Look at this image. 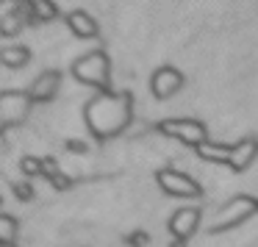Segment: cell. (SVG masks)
I'll use <instances>...</instances> for the list:
<instances>
[{
    "instance_id": "cell-1",
    "label": "cell",
    "mask_w": 258,
    "mask_h": 247,
    "mask_svg": "<svg viewBox=\"0 0 258 247\" xmlns=\"http://www.w3.org/2000/svg\"><path fill=\"white\" fill-rule=\"evenodd\" d=\"M131 119V95L128 92H106L97 95L95 100H89L86 106V125L95 136L108 139V136L119 134Z\"/></svg>"
},
{
    "instance_id": "cell-2",
    "label": "cell",
    "mask_w": 258,
    "mask_h": 247,
    "mask_svg": "<svg viewBox=\"0 0 258 247\" xmlns=\"http://www.w3.org/2000/svg\"><path fill=\"white\" fill-rule=\"evenodd\" d=\"M197 156L206 158L214 164H228L230 169L241 172L247 169L258 156V139L255 136H247V139L236 142V145H219V142H203L200 147H195Z\"/></svg>"
},
{
    "instance_id": "cell-3",
    "label": "cell",
    "mask_w": 258,
    "mask_h": 247,
    "mask_svg": "<svg viewBox=\"0 0 258 247\" xmlns=\"http://www.w3.org/2000/svg\"><path fill=\"white\" fill-rule=\"evenodd\" d=\"M73 75L86 86H95L100 89V95L108 92V56L103 50H95V53H86L84 58L73 64Z\"/></svg>"
},
{
    "instance_id": "cell-4",
    "label": "cell",
    "mask_w": 258,
    "mask_h": 247,
    "mask_svg": "<svg viewBox=\"0 0 258 247\" xmlns=\"http://www.w3.org/2000/svg\"><path fill=\"white\" fill-rule=\"evenodd\" d=\"M156 180H158V186H161V192L169 197H189V200H195V197L203 195V186L197 183L191 175L180 172V169H172V167L158 169Z\"/></svg>"
},
{
    "instance_id": "cell-5",
    "label": "cell",
    "mask_w": 258,
    "mask_h": 247,
    "mask_svg": "<svg viewBox=\"0 0 258 247\" xmlns=\"http://www.w3.org/2000/svg\"><path fill=\"white\" fill-rule=\"evenodd\" d=\"M156 128H158V134L169 136V139H178L189 147H200L203 142H208L206 125L197 122V119H161Z\"/></svg>"
},
{
    "instance_id": "cell-6",
    "label": "cell",
    "mask_w": 258,
    "mask_h": 247,
    "mask_svg": "<svg viewBox=\"0 0 258 247\" xmlns=\"http://www.w3.org/2000/svg\"><path fill=\"white\" fill-rule=\"evenodd\" d=\"M255 211H258L255 197H233V200L217 214L211 230H225V228H233V225H241L244 219H250Z\"/></svg>"
},
{
    "instance_id": "cell-7",
    "label": "cell",
    "mask_w": 258,
    "mask_h": 247,
    "mask_svg": "<svg viewBox=\"0 0 258 247\" xmlns=\"http://www.w3.org/2000/svg\"><path fill=\"white\" fill-rule=\"evenodd\" d=\"M31 95H25V92H0V117H3V122L6 125H17L25 119V114H28L31 108Z\"/></svg>"
},
{
    "instance_id": "cell-8",
    "label": "cell",
    "mask_w": 258,
    "mask_h": 247,
    "mask_svg": "<svg viewBox=\"0 0 258 247\" xmlns=\"http://www.w3.org/2000/svg\"><path fill=\"white\" fill-rule=\"evenodd\" d=\"M197 228H200V208H195V206L178 208L169 217V233L178 241H189L197 233Z\"/></svg>"
},
{
    "instance_id": "cell-9",
    "label": "cell",
    "mask_w": 258,
    "mask_h": 247,
    "mask_svg": "<svg viewBox=\"0 0 258 247\" xmlns=\"http://www.w3.org/2000/svg\"><path fill=\"white\" fill-rule=\"evenodd\" d=\"M180 86H183V75H180V70H175V67H161V70H156L153 78H150V89H153V95H156L158 100L172 97L175 92H180Z\"/></svg>"
},
{
    "instance_id": "cell-10",
    "label": "cell",
    "mask_w": 258,
    "mask_h": 247,
    "mask_svg": "<svg viewBox=\"0 0 258 247\" xmlns=\"http://www.w3.org/2000/svg\"><path fill=\"white\" fill-rule=\"evenodd\" d=\"M58 86H61V73H58V70H45V73L31 84L28 95H31V100H34V103H47V100L56 97Z\"/></svg>"
},
{
    "instance_id": "cell-11",
    "label": "cell",
    "mask_w": 258,
    "mask_h": 247,
    "mask_svg": "<svg viewBox=\"0 0 258 247\" xmlns=\"http://www.w3.org/2000/svg\"><path fill=\"white\" fill-rule=\"evenodd\" d=\"M67 25L78 39H95L97 36V23L86 12H70L67 14Z\"/></svg>"
},
{
    "instance_id": "cell-12",
    "label": "cell",
    "mask_w": 258,
    "mask_h": 247,
    "mask_svg": "<svg viewBox=\"0 0 258 247\" xmlns=\"http://www.w3.org/2000/svg\"><path fill=\"white\" fill-rule=\"evenodd\" d=\"M42 178H47V180H50V186H53V189H58V192H64V189L73 186V180L58 169V164H56V158H53V156L42 158Z\"/></svg>"
},
{
    "instance_id": "cell-13",
    "label": "cell",
    "mask_w": 258,
    "mask_h": 247,
    "mask_svg": "<svg viewBox=\"0 0 258 247\" xmlns=\"http://www.w3.org/2000/svg\"><path fill=\"white\" fill-rule=\"evenodd\" d=\"M28 58H31V50H28V47H23V45L3 47V50H0V61L6 64L9 70H20V67H25V64H28Z\"/></svg>"
},
{
    "instance_id": "cell-14",
    "label": "cell",
    "mask_w": 258,
    "mask_h": 247,
    "mask_svg": "<svg viewBox=\"0 0 258 247\" xmlns=\"http://www.w3.org/2000/svg\"><path fill=\"white\" fill-rule=\"evenodd\" d=\"M17 219L9 217V214H0V244H14V239H17Z\"/></svg>"
},
{
    "instance_id": "cell-15",
    "label": "cell",
    "mask_w": 258,
    "mask_h": 247,
    "mask_svg": "<svg viewBox=\"0 0 258 247\" xmlns=\"http://www.w3.org/2000/svg\"><path fill=\"white\" fill-rule=\"evenodd\" d=\"M56 14L58 12H56V6H53L50 0H34V17L39 20V23L42 20H53Z\"/></svg>"
},
{
    "instance_id": "cell-16",
    "label": "cell",
    "mask_w": 258,
    "mask_h": 247,
    "mask_svg": "<svg viewBox=\"0 0 258 247\" xmlns=\"http://www.w3.org/2000/svg\"><path fill=\"white\" fill-rule=\"evenodd\" d=\"M20 169H23L25 178H34V175H42V158L36 156H25L23 161H20Z\"/></svg>"
},
{
    "instance_id": "cell-17",
    "label": "cell",
    "mask_w": 258,
    "mask_h": 247,
    "mask_svg": "<svg viewBox=\"0 0 258 247\" xmlns=\"http://www.w3.org/2000/svg\"><path fill=\"white\" fill-rule=\"evenodd\" d=\"M14 195H17V200L31 203L34 200V186H31L28 180H17V183H14Z\"/></svg>"
},
{
    "instance_id": "cell-18",
    "label": "cell",
    "mask_w": 258,
    "mask_h": 247,
    "mask_svg": "<svg viewBox=\"0 0 258 247\" xmlns=\"http://www.w3.org/2000/svg\"><path fill=\"white\" fill-rule=\"evenodd\" d=\"M128 247H147L150 244V236L145 233V230H134V233H128Z\"/></svg>"
},
{
    "instance_id": "cell-19",
    "label": "cell",
    "mask_w": 258,
    "mask_h": 247,
    "mask_svg": "<svg viewBox=\"0 0 258 247\" xmlns=\"http://www.w3.org/2000/svg\"><path fill=\"white\" fill-rule=\"evenodd\" d=\"M67 150H70V153H86V142L70 139V142H67Z\"/></svg>"
},
{
    "instance_id": "cell-20",
    "label": "cell",
    "mask_w": 258,
    "mask_h": 247,
    "mask_svg": "<svg viewBox=\"0 0 258 247\" xmlns=\"http://www.w3.org/2000/svg\"><path fill=\"white\" fill-rule=\"evenodd\" d=\"M169 247H186V241H178V239H175V241H172V244H169Z\"/></svg>"
},
{
    "instance_id": "cell-21",
    "label": "cell",
    "mask_w": 258,
    "mask_h": 247,
    "mask_svg": "<svg viewBox=\"0 0 258 247\" xmlns=\"http://www.w3.org/2000/svg\"><path fill=\"white\" fill-rule=\"evenodd\" d=\"M0 128H6V122H3V117H0Z\"/></svg>"
},
{
    "instance_id": "cell-22",
    "label": "cell",
    "mask_w": 258,
    "mask_h": 247,
    "mask_svg": "<svg viewBox=\"0 0 258 247\" xmlns=\"http://www.w3.org/2000/svg\"><path fill=\"white\" fill-rule=\"evenodd\" d=\"M0 247H17V244H0Z\"/></svg>"
},
{
    "instance_id": "cell-23",
    "label": "cell",
    "mask_w": 258,
    "mask_h": 247,
    "mask_svg": "<svg viewBox=\"0 0 258 247\" xmlns=\"http://www.w3.org/2000/svg\"><path fill=\"white\" fill-rule=\"evenodd\" d=\"M0 203H3V197H0Z\"/></svg>"
}]
</instances>
